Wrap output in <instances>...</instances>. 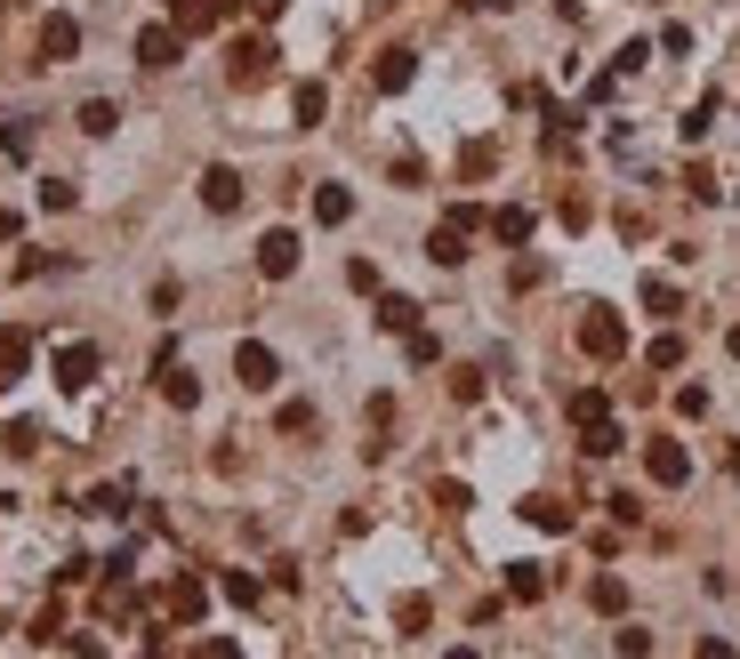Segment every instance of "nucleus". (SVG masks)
Wrapping results in <instances>:
<instances>
[{"mask_svg": "<svg viewBox=\"0 0 740 659\" xmlns=\"http://www.w3.org/2000/svg\"><path fill=\"white\" fill-rule=\"evenodd\" d=\"M588 603H596L603 619H628V579H612V571H596V579H588Z\"/></svg>", "mask_w": 740, "mask_h": 659, "instance_id": "obj_15", "label": "nucleus"}, {"mask_svg": "<svg viewBox=\"0 0 740 659\" xmlns=\"http://www.w3.org/2000/svg\"><path fill=\"white\" fill-rule=\"evenodd\" d=\"M709 121H717V97H700V106L684 113V146H700V137H709Z\"/></svg>", "mask_w": 740, "mask_h": 659, "instance_id": "obj_30", "label": "nucleus"}, {"mask_svg": "<svg viewBox=\"0 0 740 659\" xmlns=\"http://www.w3.org/2000/svg\"><path fill=\"white\" fill-rule=\"evenodd\" d=\"M24 370H32V330L9 322V330H0V387H17Z\"/></svg>", "mask_w": 740, "mask_h": 659, "instance_id": "obj_12", "label": "nucleus"}, {"mask_svg": "<svg viewBox=\"0 0 740 659\" xmlns=\"http://www.w3.org/2000/svg\"><path fill=\"white\" fill-rule=\"evenodd\" d=\"M354 218V193L347 186H314V226H347Z\"/></svg>", "mask_w": 740, "mask_h": 659, "instance_id": "obj_19", "label": "nucleus"}, {"mask_svg": "<svg viewBox=\"0 0 740 659\" xmlns=\"http://www.w3.org/2000/svg\"><path fill=\"white\" fill-rule=\"evenodd\" d=\"M644 306H652V314L668 322V314H684V290L668 282V273H644Z\"/></svg>", "mask_w": 740, "mask_h": 659, "instance_id": "obj_20", "label": "nucleus"}, {"mask_svg": "<svg viewBox=\"0 0 740 659\" xmlns=\"http://www.w3.org/2000/svg\"><path fill=\"white\" fill-rule=\"evenodd\" d=\"M411 73H419L411 49H379V64H370V89H379V97H402V89H411Z\"/></svg>", "mask_w": 740, "mask_h": 659, "instance_id": "obj_9", "label": "nucleus"}, {"mask_svg": "<svg viewBox=\"0 0 740 659\" xmlns=\"http://www.w3.org/2000/svg\"><path fill=\"white\" fill-rule=\"evenodd\" d=\"M516 515H523V523H540V531H571V507L563 499H523Z\"/></svg>", "mask_w": 740, "mask_h": 659, "instance_id": "obj_22", "label": "nucleus"}, {"mask_svg": "<svg viewBox=\"0 0 740 659\" xmlns=\"http://www.w3.org/2000/svg\"><path fill=\"white\" fill-rule=\"evenodd\" d=\"M186 659H242V643H233V636H201Z\"/></svg>", "mask_w": 740, "mask_h": 659, "instance_id": "obj_33", "label": "nucleus"}, {"mask_svg": "<svg viewBox=\"0 0 740 659\" xmlns=\"http://www.w3.org/2000/svg\"><path fill=\"white\" fill-rule=\"evenodd\" d=\"M218 587H226V603H242V611H258V596H266V587H258L250 571H226Z\"/></svg>", "mask_w": 740, "mask_h": 659, "instance_id": "obj_26", "label": "nucleus"}, {"mask_svg": "<svg viewBox=\"0 0 740 659\" xmlns=\"http://www.w3.org/2000/svg\"><path fill=\"white\" fill-rule=\"evenodd\" d=\"M620 442H628V435H620V419H612V410H603V419H588V427H580V450H588V459H612Z\"/></svg>", "mask_w": 740, "mask_h": 659, "instance_id": "obj_16", "label": "nucleus"}, {"mask_svg": "<svg viewBox=\"0 0 740 659\" xmlns=\"http://www.w3.org/2000/svg\"><path fill=\"white\" fill-rule=\"evenodd\" d=\"M57 266H64L57 250H24V258H17V273H24V282H32V273H57Z\"/></svg>", "mask_w": 740, "mask_h": 659, "instance_id": "obj_37", "label": "nucleus"}, {"mask_svg": "<svg viewBox=\"0 0 740 659\" xmlns=\"http://www.w3.org/2000/svg\"><path fill=\"white\" fill-rule=\"evenodd\" d=\"M612 643H620V659H652V628H636V619H628Z\"/></svg>", "mask_w": 740, "mask_h": 659, "instance_id": "obj_29", "label": "nucleus"}, {"mask_svg": "<svg viewBox=\"0 0 740 659\" xmlns=\"http://www.w3.org/2000/svg\"><path fill=\"white\" fill-rule=\"evenodd\" d=\"M201 210H218V218L242 210V169H226V161L201 169Z\"/></svg>", "mask_w": 740, "mask_h": 659, "instance_id": "obj_8", "label": "nucleus"}, {"mask_svg": "<svg viewBox=\"0 0 740 659\" xmlns=\"http://www.w3.org/2000/svg\"><path fill=\"white\" fill-rule=\"evenodd\" d=\"M644 362H652V370H677V362H684V338H677V330H660V338L644 346Z\"/></svg>", "mask_w": 740, "mask_h": 659, "instance_id": "obj_25", "label": "nucleus"}, {"mask_svg": "<svg viewBox=\"0 0 740 659\" xmlns=\"http://www.w3.org/2000/svg\"><path fill=\"white\" fill-rule=\"evenodd\" d=\"M467 9H508V0H467Z\"/></svg>", "mask_w": 740, "mask_h": 659, "instance_id": "obj_47", "label": "nucleus"}, {"mask_svg": "<svg viewBox=\"0 0 740 659\" xmlns=\"http://www.w3.org/2000/svg\"><path fill=\"white\" fill-rule=\"evenodd\" d=\"M451 395L459 402H483V370H451Z\"/></svg>", "mask_w": 740, "mask_h": 659, "instance_id": "obj_38", "label": "nucleus"}, {"mask_svg": "<svg viewBox=\"0 0 740 659\" xmlns=\"http://www.w3.org/2000/svg\"><path fill=\"white\" fill-rule=\"evenodd\" d=\"M73 201H81V193L64 186V178H49V186H41V210H73Z\"/></svg>", "mask_w": 740, "mask_h": 659, "instance_id": "obj_40", "label": "nucleus"}, {"mask_svg": "<svg viewBox=\"0 0 740 659\" xmlns=\"http://www.w3.org/2000/svg\"><path fill=\"white\" fill-rule=\"evenodd\" d=\"M170 9H178V0H170Z\"/></svg>", "mask_w": 740, "mask_h": 659, "instance_id": "obj_48", "label": "nucleus"}, {"mask_svg": "<svg viewBox=\"0 0 740 659\" xmlns=\"http://www.w3.org/2000/svg\"><path fill=\"white\" fill-rule=\"evenodd\" d=\"M97 370H106V355H97L89 338H73V346H57V355H49V378H57L64 395H89V387H97Z\"/></svg>", "mask_w": 740, "mask_h": 659, "instance_id": "obj_2", "label": "nucleus"}, {"mask_svg": "<svg viewBox=\"0 0 740 659\" xmlns=\"http://www.w3.org/2000/svg\"><path fill=\"white\" fill-rule=\"evenodd\" d=\"M201 611H210V587H201L193 571L170 579V619H178V628H201Z\"/></svg>", "mask_w": 740, "mask_h": 659, "instance_id": "obj_11", "label": "nucleus"}, {"mask_svg": "<svg viewBox=\"0 0 740 659\" xmlns=\"http://www.w3.org/2000/svg\"><path fill=\"white\" fill-rule=\"evenodd\" d=\"M282 435H314V402H282Z\"/></svg>", "mask_w": 740, "mask_h": 659, "instance_id": "obj_34", "label": "nucleus"}, {"mask_svg": "<svg viewBox=\"0 0 740 659\" xmlns=\"http://www.w3.org/2000/svg\"><path fill=\"white\" fill-rule=\"evenodd\" d=\"M81 57V24L73 17H49L41 24V64H73Z\"/></svg>", "mask_w": 740, "mask_h": 659, "instance_id": "obj_10", "label": "nucleus"}, {"mask_svg": "<svg viewBox=\"0 0 740 659\" xmlns=\"http://www.w3.org/2000/svg\"><path fill=\"white\" fill-rule=\"evenodd\" d=\"M724 346H732V362H740V322H732V338H724Z\"/></svg>", "mask_w": 740, "mask_h": 659, "instance_id": "obj_46", "label": "nucleus"}, {"mask_svg": "<svg viewBox=\"0 0 740 659\" xmlns=\"http://www.w3.org/2000/svg\"><path fill=\"white\" fill-rule=\"evenodd\" d=\"M258 273H266V282H290V273H298V233L290 226L258 233Z\"/></svg>", "mask_w": 740, "mask_h": 659, "instance_id": "obj_7", "label": "nucleus"}, {"mask_svg": "<svg viewBox=\"0 0 740 659\" xmlns=\"http://www.w3.org/2000/svg\"><path fill=\"white\" fill-rule=\"evenodd\" d=\"M178 57H186V32L178 24H146L138 32V64H146V73H170Z\"/></svg>", "mask_w": 740, "mask_h": 659, "instance_id": "obj_6", "label": "nucleus"}, {"mask_svg": "<svg viewBox=\"0 0 740 659\" xmlns=\"http://www.w3.org/2000/svg\"><path fill=\"white\" fill-rule=\"evenodd\" d=\"M443 659H483V651H467V643H459V651H443Z\"/></svg>", "mask_w": 740, "mask_h": 659, "instance_id": "obj_45", "label": "nucleus"}, {"mask_svg": "<svg viewBox=\"0 0 740 659\" xmlns=\"http://www.w3.org/2000/svg\"><path fill=\"white\" fill-rule=\"evenodd\" d=\"M677 419H709V387H684L677 395Z\"/></svg>", "mask_w": 740, "mask_h": 659, "instance_id": "obj_39", "label": "nucleus"}, {"mask_svg": "<svg viewBox=\"0 0 740 659\" xmlns=\"http://www.w3.org/2000/svg\"><path fill=\"white\" fill-rule=\"evenodd\" d=\"M692 659H732V643H724V636H700V643H692Z\"/></svg>", "mask_w": 740, "mask_h": 659, "instance_id": "obj_42", "label": "nucleus"}, {"mask_svg": "<svg viewBox=\"0 0 740 659\" xmlns=\"http://www.w3.org/2000/svg\"><path fill=\"white\" fill-rule=\"evenodd\" d=\"M161 402H170V410H201V378L170 362V370H161Z\"/></svg>", "mask_w": 740, "mask_h": 659, "instance_id": "obj_17", "label": "nucleus"}, {"mask_svg": "<svg viewBox=\"0 0 740 659\" xmlns=\"http://www.w3.org/2000/svg\"><path fill=\"white\" fill-rule=\"evenodd\" d=\"M491 169H499V146H467L459 153V178H491Z\"/></svg>", "mask_w": 740, "mask_h": 659, "instance_id": "obj_28", "label": "nucleus"}, {"mask_svg": "<svg viewBox=\"0 0 740 659\" xmlns=\"http://www.w3.org/2000/svg\"><path fill=\"white\" fill-rule=\"evenodd\" d=\"M427 258H434V266H467V226H459V218H443V226L427 233Z\"/></svg>", "mask_w": 740, "mask_h": 659, "instance_id": "obj_13", "label": "nucleus"}, {"mask_svg": "<svg viewBox=\"0 0 740 659\" xmlns=\"http://www.w3.org/2000/svg\"><path fill=\"white\" fill-rule=\"evenodd\" d=\"M427 619H434V603H427V596H402V603H394V628H402V636H419Z\"/></svg>", "mask_w": 740, "mask_h": 659, "instance_id": "obj_27", "label": "nucleus"}, {"mask_svg": "<svg viewBox=\"0 0 740 659\" xmlns=\"http://www.w3.org/2000/svg\"><path fill=\"white\" fill-rule=\"evenodd\" d=\"M379 330L411 338V330H419V306H411V298H379Z\"/></svg>", "mask_w": 740, "mask_h": 659, "instance_id": "obj_24", "label": "nucleus"}, {"mask_svg": "<svg viewBox=\"0 0 740 659\" xmlns=\"http://www.w3.org/2000/svg\"><path fill=\"white\" fill-rule=\"evenodd\" d=\"M508 596H516V603H540V596H548V571H540V563H508Z\"/></svg>", "mask_w": 740, "mask_h": 659, "instance_id": "obj_21", "label": "nucleus"}, {"mask_svg": "<svg viewBox=\"0 0 740 659\" xmlns=\"http://www.w3.org/2000/svg\"><path fill=\"white\" fill-rule=\"evenodd\" d=\"M0 153L24 161V153H32V129H24V121H0Z\"/></svg>", "mask_w": 740, "mask_h": 659, "instance_id": "obj_32", "label": "nucleus"}, {"mask_svg": "<svg viewBox=\"0 0 740 659\" xmlns=\"http://www.w3.org/2000/svg\"><path fill=\"white\" fill-rule=\"evenodd\" d=\"M17 233H24V218L9 210V201H0V241H17Z\"/></svg>", "mask_w": 740, "mask_h": 659, "instance_id": "obj_43", "label": "nucleus"}, {"mask_svg": "<svg viewBox=\"0 0 740 659\" xmlns=\"http://www.w3.org/2000/svg\"><path fill=\"white\" fill-rule=\"evenodd\" d=\"M290 113H298V129H322V113H330V89H322V81H298V89H290Z\"/></svg>", "mask_w": 740, "mask_h": 659, "instance_id": "obj_14", "label": "nucleus"}, {"mask_svg": "<svg viewBox=\"0 0 740 659\" xmlns=\"http://www.w3.org/2000/svg\"><path fill=\"white\" fill-rule=\"evenodd\" d=\"M73 121H81L89 137H113V129H121V106H113V97H89V106H81Z\"/></svg>", "mask_w": 740, "mask_h": 659, "instance_id": "obj_23", "label": "nucleus"}, {"mask_svg": "<svg viewBox=\"0 0 740 659\" xmlns=\"http://www.w3.org/2000/svg\"><path fill=\"white\" fill-rule=\"evenodd\" d=\"M644 475L660 482V491H684V482H692V450L668 442V435H652V442H644Z\"/></svg>", "mask_w": 740, "mask_h": 659, "instance_id": "obj_5", "label": "nucleus"}, {"mask_svg": "<svg viewBox=\"0 0 740 659\" xmlns=\"http://www.w3.org/2000/svg\"><path fill=\"white\" fill-rule=\"evenodd\" d=\"M233 378H242L250 395H274L282 387V355H274V346H258V338H242V346H233Z\"/></svg>", "mask_w": 740, "mask_h": 659, "instance_id": "obj_3", "label": "nucleus"}, {"mask_svg": "<svg viewBox=\"0 0 740 659\" xmlns=\"http://www.w3.org/2000/svg\"><path fill=\"white\" fill-rule=\"evenodd\" d=\"M226 57H233V64H226V73H233V89H258V81H274V41H266V32H242V41H233Z\"/></svg>", "mask_w": 740, "mask_h": 659, "instance_id": "obj_4", "label": "nucleus"}, {"mask_svg": "<svg viewBox=\"0 0 740 659\" xmlns=\"http://www.w3.org/2000/svg\"><path fill=\"white\" fill-rule=\"evenodd\" d=\"M32 643H64V611H57V603H49L41 619H32Z\"/></svg>", "mask_w": 740, "mask_h": 659, "instance_id": "obj_35", "label": "nucleus"}, {"mask_svg": "<svg viewBox=\"0 0 740 659\" xmlns=\"http://www.w3.org/2000/svg\"><path fill=\"white\" fill-rule=\"evenodd\" d=\"M603 410H612V402H603V387H580V395H571V419H580V427L603 419Z\"/></svg>", "mask_w": 740, "mask_h": 659, "instance_id": "obj_31", "label": "nucleus"}, {"mask_svg": "<svg viewBox=\"0 0 740 659\" xmlns=\"http://www.w3.org/2000/svg\"><path fill=\"white\" fill-rule=\"evenodd\" d=\"M9 450H17V459H32V450H41V427L17 419V427H9Z\"/></svg>", "mask_w": 740, "mask_h": 659, "instance_id": "obj_36", "label": "nucleus"}, {"mask_svg": "<svg viewBox=\"0 0 740 659\" xmlns=\"http://www.w3.org/2000/svg\"><path fill=\"white\" fill-rule=\"evenodd\" d=\"M580 355L588 362H620L628 355V322L612 314V306H588V314H580Z\"/></svg>", "mask_w": 740, "mask_h": 659, "instance_id": "obj_1", "label": "nucleus"}, {"mask_svg": "<svg viewBox=\"0 0 740 659\" xmlns=\"http://www.w3.org/2000/svg\"><path fill=\"white\" fill-rule=\"evenodd\" d=\"M250 9H258V17H282V9H290V0H250Z\"/></svg>", "mask_w": 740, "mask_h": 659, "instance_id": "obj_44", "label": "nucleus"}, {"mask_svg": "<svg viewBox=\"0 0 740 659\" xmlns=\"http://www.w3.org/2000/svg\"><path fill=\"white\" fill-rule=\"evenodd\" d=\"M411 362H443V338H434V330H411Z\"/></svg>", "mask_w": 740, "mask_h": 659, "instance_id": "obj_41", "label": "nucleus"}, {"mask_svg": "<svg viewBox=\"0 0 740 659\" xmlns=\"http://www.w3.org/2000/svg\"><path fill=\"white\" fill-rule=\"evenodd\" d=\"M531 226H540V218H531L523 201H508V210H491V233L508 241V250H523V241H531Z\"/></svg>", "mask_w": 740, "mask_h": 659, "instance_id": "obj_18", "label": "nucleus"}]
</instances>
